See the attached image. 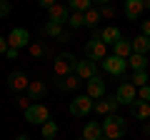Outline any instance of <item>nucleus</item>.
Listing matches in <instances>:
<instances>
[{"mask_svg":"<svg viewBox=\"0 0 150 140\" xmlns=\"http://www.w3.org/2000/svg\"><path fill=\"white\" fill-rule=\"evenodd\" d=\"M100 18H112V8L110 5H100Z\"/></svg>","mask_w":150,"mask_h":140,"instance_id":"7c9ffc66","label":"nucleus"},{"mask_svg":"<svg viewBox=\"0 0 150 140\" xmlns=\"http://www.w3.org/2000/svg\"><path fill=\"white\" fill-rule=\"evenodd\" d=\"M8 15H10V3L0 0V18H8Z\"/></svg>","mask_w":150,"mask_h":140,"instance_id":"c756f323","label":"nucleus"},{"mask_svg":"<svg viewBox=\"0 0 150 140\" xmlns=\"http://www.w3.org/2000/svg\"><path fill=\"white\" fill-rule=\"evenodd\" d=\"M138 100H145V103H150V85H143V88H138Z\"/></svg>","mask_w":150,"mask_h":140,"instance_id":"c85d7f7f","label":"nucleus"},{"mask_svg":"<svg viewBox=\"0 0 150 140\" xmlns=\"http://www.w3.org/2000/svg\"><path fill=\"white\" fill-rule=\"evenodd\" d=\"M30 53H33V58L43 55V45H30Z\"/></svg>","mask_w":150,"mask_h":140,"instance_id":"473e14b6","label":"nucleus"},{"mask_svg":"<svg viewBox=\"0 0 150 140\" xmlns=\"http://www.w3.org/2000/svg\"><path fill=\"white\" fill-rule=\"evenodd\" d=\"M55 85H58V90H75V88L80 85V78L75 75H65V78H58V80H55Z\"/></svg>","mask_w":150,"mask_h":140,"instance_id":"aec40b11","label":"nucleus"},{"mask_svg":"<svg viewBox=\"0 0 150 140\" xmlns=\"http://www.w3.org/2000/svg\"><path fill=\"white\" fill-rule=\"evenodd\" d=\"M145 10V0H125V15L130 20H138Z\"/></svg>","mask_w":150,"mask_h":140,"instance_id":"2eb2a0df","label":"nucleus"},{"mask_svg":"<svg viewBox=\"0 0 150 140\" xmlns=\"http://www.w3.org/2000/svg\"><path fill=\"white\" fill-rule=\"evenodd\" d=\"M75 75L80 78V80H90V78H95V63L93 60H78V65H75Z\"/></svg>","mask_w":150,"mask_h":140,"instance_id":"9b49d317","label":"nucleus"},{"mask_svg":"<svg viewBox=\"0 0 150 140\" xmlns=\"http://www.w3.org/2000/svg\"><path fill=\"white\" fill-rule=\"evenodd\" d=\"M28 85H30V80H28V75L23 73V70H13L10 75H8V88H10L13 93L28 90Z\"/></svg>","mask_w":150,"mask_h":140,"instance_id":"1a4fd4ad","label":"nucleus"},{"mask_svg":"<svg viewBox=\"0 0 150 140\" xmlns=\"http://www.w3.org/2000/svg\"><path fill=\"white\" fill-rule=\"evenodd\" d=\"M38 3H40L43 8H53L55 5V0H38Z\"/></svg>","mask_w":150,"mask_h":140,"instance_id":"e433bc0d","label":"nucleus"},{"mask_svg":"<svg viewBox=\"0 0 150 140\" xmlns=\"http://www.w3.org/2000/svg\"><path fill=\"white\" fill-rule=\"evenodd\" d=\"M58 123H55V120H48V123H43V125H40V133H43V138L45 140H53L55 138V135H58Z\"/></svg>","mask_w":150,"mask_h":140,"instance_id":"b1692460","label":"nucleus"},{"mask_svg":"<svg viewBox=\"0 0 150 140\" xmlns=\"http://www.w3.org/2000/svg\"><path fill=\"white\" fill-rule=\"evenodd\" d=\"M68 8L75 13H85L93 8V0H68Z\"/></svg>","mask_w":150,"mask_h":140,"instance_id":"a878e982","label":"nucleus"},{"mask_svg":"<svg viewBox=\"0 0 150 140\" xmlns=\"http://www.w3.org/2000/svg\"><path fill=\"white\" fill-rule=\"evenodd\" d=\"M128 65L133 68V73H138V70H145V68H148V58H145V55H140V53H130Z\"/></svg>","mask_w":150,"mask_h":140,"instance_id":"4be33fe9","label":"nucleus"},{"mask_svg":"<svg viewBox=\"0 0 150 140\" xmlns=\"http://www.w3.org/2000/svg\"><path fill=\"white\" fill-rule=\"evenodd\" d=\"M100 63H103V70L110 73V75H123L125 68H128V60H125V58H118V55H105Z\"/></svg>","mask_w":150,"mask_h":140,"instance_id":"423d86ee","label":"nucleus"},{"mask_svg":"<svg viewBox=\"0 0 150 140\" xmlns=\"http://www.w3.org/2000/svg\"><path fill=\"white\" fill-rule=\"evenodd\" d=\"M118 108H120V103H118L115 95L105 98V100H95V105H93V110H95L98 115H110V113H115Z\"/></svg>","mask_w":150,"mask_h":140,"instance_id":"9d476101","label":"nucleus"},{"mask_svg":"<svg viewBox=\"0 0 150 140\" xmlns=\"http://www.w3.org/2000/svg\"><path fill=\"white\" fill-rule=\"evenodd\" d=\"M98 23H100V10H98V8L85 10V28H93V30H95Z\"/></svg>","mask_w":150,"mask_h":140,"instance_id":"393cba45","label":"nucleus"},{"mask_svg":"<svg viewBox=\"0 0 150 140\" xmlns=\"http://www.w3.org/2000/svg\"><path fill=\"white\" fill-rule=\"evenodd\" d=\"M93 105H95V100L90 95H75V100H70V115L85 118V115L93 113Z\"/></svg>","mask_w":150,"mask_h":140,"instance_id":"20e7f679","label":"nucleus"},{"mask_svg":"<svg viewBox=\"0 0 150 140\" xmlns=\"http://www.w3.org/2000/svg\"><path fill=\"white\" fill-rule=\"evenodd\" d=\"M68 40H70V33H65V30H63V35H60L58 43H68Z\"/></svg>","mask_w":150,"mask_h":140,"instance_id":"4c0bfd02","label":"nucleus"},{"mask_svg":"<svg viewBox=\"0 0 150 140\" xmlns=\"http://www.w3.org/2000/svg\"><path fill=\"white\" fill-rule=\"evenodd\" d=\"M130 45H133V53H140V55H148L150 53V38H145L143 33H140L138 38L130 40Z\"/></svg>","mask_w":150,"mask_h":140,"instance_id":"6ab92c4d","label":"nucleus"},{"mask_svg":"<svg viewBox=\"0 0 150 140\" xmlns=\"http://www.w3.org/2000/svg\"><path fill=\"white\" fill-rule=\"evenodd\" d=\"M140 30H143V35H145V38H150V20H143Z\"/></svg>","mask_w":150,"mask_h":140,"instance_id":"2f4dec72","label":"nucleus"},{"mask_svg":"<svg viewBox=\"0 0 150 140\" xmlns=\"http://www.w3.org/2000/svg\"><path fill=\"white\" fill-rule=\"evenodd\" d=\"M100 125H103V135H105L108 140H120L128 133V123H125V118H120L118 113L105 115V120H103Z\"/></svg>","mask_w":150,"mask_h":140,"instance_id":"f257e3e1","label":"nucleus"},{"mask_svg":"<svg viewBox=\"0 0 150 140\" xmlns=\"http://www.w3.org/2000/svg\"><path fill=\"white\" fill-rule=\"evenodd\" d=\"M45 93H48V85H45L43 80H30V85H28V98H30L33 103L40 100Z\"/></svg>","mask_w":150,"mask_h":140,"instance_id":"f3484780","label":"nucleus"},{"mask_svg":"<svg viewBox=\"0 0 150 140\" xmlns=\"http://www.w3.org/2000/svg\"><path fill=\"white\" fill-rule=\"evenodd\" d=\"M145 10H150V0H145Z\"/></svg>","mask_w":150,"mask_h":140,"instance_id":"a19ab883","label":"nucleus"},{"mask_svg":"<svg viewBox=\"0 0 150 140\" xmlns=\"http://www.w3.org/2000/svg\"><path fill=\"white\" fill-rule=\"evenodd\" d=\"M130 113H133L135 120H148V118H150V103H145V100H135L133 105H130Z\"/></svg>","mask_w":150,"mask_h":140,"instance_id":"dca6fc26","label":"nucleus"},{"mask_svg":"<svg viewBox=\"0 0 150 140\" xmlns=\"http://www.w3.org/2000/svg\"><path fill=\"white\" fill-rule=\"evenodd\" d=\"M98 140H108V138H105V135H103V138H98Z\"/></svg>","mask_w":150,"mask_h":140,"instance_id":"79ce46f5","label":"nucleus"},{"mask_svg":"<svg viewBox=\"0 0 150 140\" xmlns=\"http://www.w3.org/2000/svg\"><path fill=\"white\" fill-rule=\"evenodd\" d=\"M48 13H50V20L58 23V25L68 23V18H70V8L68 5H60V3H55L53 8H48Z\"/></svg>","mask_w":150,"mask_h":140,"instance_id":"ddd939ff","label":"nucleus"},{"mask_svg":"<svg viewBox=\"0 0 150 140\" xmlns=\"http://www.w3.org/2000/svg\"><path fill=\"white\" fill-rule=\"evenodd\" d=\"M130 83H133L135 88H143V85H148V73H145V70H138V73H133Z\"/></svg>","mask_w":150,"mask_h":140,"instance_id":"cd10ccee","label":"nucleus"},{"mask_svg":"<svg viewBox=\"0 0 150 140\" xmlns=\"http://www.w3.org/2000/svg\"><path fill=\"white\" fill-rule=\"evenodd\" d=\"M93 3H95V5H108L110 0H93Z\"/></svg>","mask_w":150,"mask_h":140,"instance_id":"58836bf2","label":"nucleus"},{"mask_svg":"<svg viewBox=\"0 0 150 140\" xmlns=\"http://www.w3.org/2000/svg\"><path fill=\"white\" fill-rule=\"evenodd\" d=\"M8 45H10V48H15V50L28 48V45H30V33H28L25 28H13L10 35H8Z\"/></svg>","mask_w":150,"mask_h":140,"instance_id":"6e6552de","label":"nucleus"},{"mask_svg":"<svg viewBox=\"0 0 150 140\" xmlns=\"http://www.w3.org/2000/svg\"><path fill=\"white\" fill-rule=\"evenodd\" d=\"M75 65H78V60H75L73 53H58V55H55V63H53L55 78L73 75V73H75Z\"/></svg>","mask_w":150,"mask_h":140,"instance_id":"f03ea898","label":"nucleus"},{"mask_svg":"<svg viewBox=\"0 0 150 140\" xmlns=\"http://www.w3.org/2000/svg\"><path fill=\"white\" fill-rule=\"evenodd\" d=\"M18 105H20L23 110H28V108L33 105V103H30V98H20V100H18Z\"/></svg>","mask_w":150,"mask_h":140,"instance_id":"72a5a7b5","label":"nucleus"},{"mask_svg":"<svg viewBox=\"0 0 150 140\" xmlns=\"http://www.w3.org/2000/svg\"><path fill=\"white\" fill-rule=\"evenodd\" d=\"M5 55H8L10 60H15V58H18V50H15V48H8V53H5Z\"/></svg>","mask_w":150,"mask_h":140,"instance_id":"c9c22d12","label":"nucleus"},{"mask_svg":"<svg viewBox=\"0 0 150 140\" xmlns=\"http://www.w3.org/2000/svg\"><path fill=\"white\" fill-rule=\"evenodd\" d=\"M25 113V120L30 125H43V123H48L50 120V113H48V108L45 105H40V103H33L28 110H23Z\"/></svg>","mask_w":150,"mask_h":140,"instance_id":"39448f33","label":"nucleus"},{"mask_svg":"<svg viewBox=\"0 0 150 140\" xmlns=\"http://www.w3.org/2000/svg\"><path fill=\"white\" fill-rule=\"evenodd\" d=\"M8 48H10V45H8V38H0V53L5 55V53H8Z\"/></svg>","mask_w":150,"mask_h":140,"instance_id":"f704fd0d","label":"nucleus"},{"mask_svg":"<svg viewBox=\"0 0 150 140\" xmlns=\"http://www.w3.org/2000/svg\"><path fill=\"white\" fill-rule=\"evenodd\" d=\"M85 83H88V93H85V95H90L93 100H100V98L105 95V83H103L100 75L90 78V80H85Z\"/></svg>","mask_w":150,"mask_h":140,"instance_id":"f8f14e48","label":"nucleus"},{"mask_svg":"<svg viewBox=\"0 0 150 140\" xmlns=\"http://www.w3.org/2000/svg\"><path fill=\"white\" fill-rule=\"evenodd\" d=\"M120 38H123V33H120V28H115V25H108V28H103V30H100V40L105 45H110V48L118 43Z\"/></svg>","mask_w":150,"mask_h":140,"instance_id":"4468645a","label":"nucleus"},{"mask_svg":"<svg viewBox=\"0 0 150 140\" xmlns=\"http://www.w3.org/2000/svg\"><path fill=\"white\" fill-rule=\"evenodd\" d=\"M15 140H30V138H28V135H18Z\"/></svg>","mask_w":150,"mask_h":140,"instance_id":"ea45409f","label":"nucleus"},{"mask_svg":"<svg viewBox=\"0 0 150 140\" xmlns=\"http://www.w3.org/2000/svg\"><path fill=\"white\" fill-rule=\"evenodd\" d=\"M98 138H103V125L95 123V120H90L83 128V140H98Z\"/></svg>","mask_w":150,"mask_h":140,"instance_id":"a211bd4d","label":"nucleus"},{"mask_svg":"<svg viewBox=\"0 0 150 140\" xmlns=\"http://www.w3.org/2000/svg\"><path fill=\"white\" fill-rule=\"evenodd\" d=\"M115 98H118L120 105H133L135 100H138V93H135V85L130 80H123L118 85V90H115Z\"/></svg>","mask_w":150,"mask_h":140,"instance_id":"0eeeda50","label":"nucleus"},{"mask_svg":"<svg viewBox=\"0 0 150 140\" xmlns=\"http://www.w3.org/2000/svg\"><path fill=\"white\" fill-rule=\"evenodd\" d=\"M68 25L73 28V30H80V28H85V13H73V15L68 18Z\"/></svg>","mask_w":150,"mask_h":140,"instance_id":"bb28decb","label":"nucleus"},{"mask_svg":"<svg viewBox=\"0 0 150 140\" xmlns=\"http://www.w3.org/2000/svg\"><path fill=\"white\" fill-rule=\"evenodd\" d=\"M130 53H133V45H130V40H123L120 38L118 43L112 45V55H118V58H130Z\"/></svg>","mask_w":150,"mask_h":140,"instance_id":"412c9836","label":"nucleus"},{"mask_svg":"<svg viewBox=\"0 0 150 140\" xmlns=\"http://www.w3.org/2000/svg\"><path fill=\"white\" fill-rule=\"evenodd\" d=\"M83 50H85V60H93V63H95V60H103L108 55V45L100 40V30L93 33V38L85 43Z\"/></svg>","mask_w":150,"mask_h":140,"instance_id":"7ed1b4c3","label":"nucleus"},{"mask_svg":"<svg viewBox=\"0 0 150 140\" xmlns=\"http://www.w3.org/2000/svg\"><path fill=\"white\" fill-rule=\"evenodd\" d=\"M43 35H48V38H53V40H60V35H63V25L48 20V23L43 25Z\"/></svg>","mask_w":150,"mask_h":140,"instance_id":"5701e85b","label":"nucleus"}]
</instances>
